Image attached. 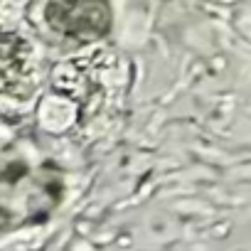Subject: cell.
Wrapping results in <instances>:
<instances>
[{"mask_svg": "<svg viewBox=\"0 0 251 251\" xmlns=\"http://www.w3.org/2000/svg\"><path fill=\"white\" fill-rule=\"evenodd\" d=\"M62 195L57 163L23 123L0 116V236L50 219Z\"/></svg>", "mask_w": 251, "mask_h": 251, "instance_id": "1", "label": "cell"}, {"mask_svg": "<svg viewBox=\"0 0 251 251\" xmlns=\"http://www.w3.org/2000/svg\"><path fill=\"white\" fill-rule=\"evenodd\" d=\"M45 25L69 40L94 42L111 30V8L96 0H57L42 8Z\"/></svg>", "mask_w": 251, "mask_h": 251, "instance_id": "2", "label": "cell"}, {"mask_svg": "<svg viewBox=\"0 0 251 251\" xmlns=\"http://www.w3.org/2000/svg\"><path fill=\"white\" fill-rule=\"evenodd\" d=\"M37 86L35 50L10 32H0V94L25 99Z\"/></svg>", "mask_w": 251, "mask_h": 251, "instance_id": "3", "label": "cell"}]
</instances>
